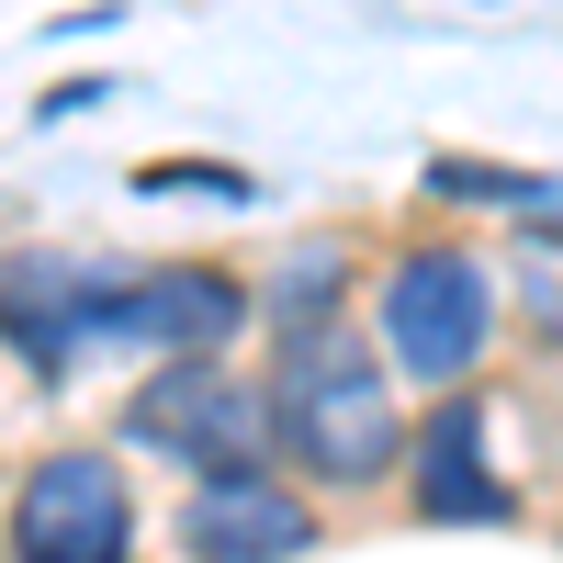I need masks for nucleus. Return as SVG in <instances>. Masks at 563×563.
I'll use <instances>...</instances> for the list:
<instances>
[{"label": "nucleus", "instance_id": "f257e3e1", "mask_svg": "<svg viewBox=\"0 0 563 563\" xmlns=\"http://www.w3.org/2000/svg\"><path fill=\"white\" fill-rule=\"evenodd\" d=\"M271 440L305 462L316 485H372L406 462V417H395V372L372 361L350 327H305L271 361Z\"/></svg>", "mask_w": 563, "mask_h": 563}, {"label": "nucleus", "instance_id": "f03ea898", "mask_svg": "<svg viewBox=\"0 0 563 563\" xmlns=\"http://www.w3.org/2000/svg\"><path fill=\"white\" fill-rule=\"evenodd\" d=\"M384 350L417 384H462L496 350V282L474 249H406L384 271Z\"/></svg>", "mask_w": 563, "mask_h": 563}, {"label": "nucleus", "instance_id": "7ed1b4c3", "mask_svg": "<svg viewBox=\"0 0 563 563\" xmlns=\"http://www.w3.org/2000/svg\"><path fill=\"white\" fill-rule=\"evenodd\" d=\"M124 440H147L192 474H260V440H271V406L238 384L225 361H158L147 384L124 395Z\"/></svg>", "mask_w": 563, "mask_h": 563}, {"label": "nucleus", "instance_id": "20e7f679", "mask_svg": "<svg viewBox=\"0 0 563 563\" xmlns=\"http://www.w3.org/2000/svg\"><path fill=\"white\" fill-rule=\"evenodd\" d=\"M135 552V496L102 451H45L12 496V563H124Z\"/></svg>", "mask_w": 563, "mask_h": 563}, {"label": "nucleus", "instance_id": "39448f33", "mask_svg": "<svg viewBox=\"0 0 563 563\" xmlns=\"http://www.w3.org/2000/svg\"><path fill=\"white\" fill-rule=\"evenodd\" d=\"M249 327V294L203 260L180 271H135L102 294V327H90V350H158V361H214L225 339Z\"/></svg>", "mask_w": 563, "mask_h": 563}, {"label": "nucleus", "instance_id": "423d86ee", "mask_svg": "<svg viewBox=\"0 0 563 563\" xmlns=\"http://www.w3.org/2000/svg\"><path fill=\"white\" fill-rule=\"evenodd\" d=\"M102 294H113V271H90L68 249H23V260H0V339L34 372H68L102 327Z\"/></svg>", "mask_w": 563, "mask_h": 563}, {"label": "nucleus", "instance_id": "0eeeda50", "mask_svg": "<svg viewBox=\"0 0 563 563\" xmlns=\"http://www.w3.org/2000/svg\"><path fill=\"white\" fill-rule=\"evenodd\" d=\"M180 552L192 563H294V552H316V507L271 474H214L180 507Z\"/></svg>", "mask_w": 563, "mask_h": 563}, {"label": "nucleus", "instance_id": "6e6552de", "mask_svg": "<svg viewBox=\"0 0 563 563\" xmlns=\"http://www.w3.org/2000/svg\"><path fill=\"white\" fill-rule=\"evenodd\" d=\"M406 462H417V507H429L440 530H474V519H507V485L485 462V406L451 395L429 429H406Z\"/></svg>", "mask_w": 563, "mask_h": 563}, {"label": "nucleus", "instance_id": "1a4fd4ad", "mask_svg": "<svg viewBox=\"0 0 563 563\" xmlns=\"http://www.w3.org/2000/svg\"><path fill=\"white\" fill-rule=\"evenodd\" d=\"M339 282H350V249H294V271L271 282V327H327V305H339Z\"/></svg>", "mask_w": 563, "mask_h": 563}]
</instances>
